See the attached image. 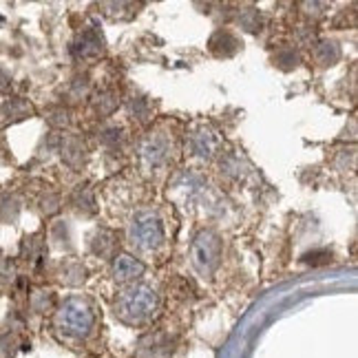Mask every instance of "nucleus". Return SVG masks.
Instances as JSON below:
<instances>
[{"mask_svg":"<svg viewBox=\"0 0 358 358\" xmlns=\"http://www.w3.org/2000/svg\"><path fill=\"white\" fill-rule=\"evenodd\" d=\"M157 303H159V299L153 287L137 283V285L127 287V290L117 296L115 312L120 319L127 323H144L155 314Z\"/></svg>","mask_w":358,"mask_h":358,"instance_id":"f257e3e1","label":"nucleus"},{"mask_svg":"<svg viewBox=\"0 0 358 358\" xmlns=\"http://www.w3.org/2000/svg\"><path fill=\"white\" fill-rule=\"evenodd\" d=\"M56 321L64 336L82 338L91 334V329L95 325V314H93V308L89 306V301L80 296H71L62 303Z\"/></svg>","mask_w":358,"mask_h":358,"instance_id":"f03ea898","label":"nucleus"},{"mask_svg":"<svg viewBox=\"0 0 358 358\" xmlns=\"http://www.w3.org/2000/svg\"><path fill=\"white\" fill-rule=\"evenodd\" d=\"M129 239L131 243L137 248V250H155V248L162 245L164 241V226H162V219L150 213H137L133 217V224L129 230Z\"/></svg>","mask_w":358,"mask_h":358,"instance_id":"7ed1b4c3","label":"nucleus"},{"mask_svg":"<svg viewBox=\"0 0 358 358\" xmlns=\"http://www.w3.org/2000/svg\"><path fill=\"white\" fill-rule=\"evenodd\" d=\"M222 261V237L215 230H201L192 243V266L197 272L210 277Z\"/></svg>","mask_w":358,"mask_h":358,"instance_id":"20e7f679","label":"nucleus"},{"mask_svg":"<svg viewBox=\"0 0 358 358\" xmlns=\"http://www.w3.org/2000/svg\"><path fill=\"white\" fill-rule=\"evenodd\" d=\"M144 270L146 268H144L142 261L131 257V255H117L113 259V277H115V281H122V283L135 281V279L142 277Z\"/></svg>","mask_w":358,"mask_h":358,"instance_id":"39448f33","label":"nucleus"},{"mask_svg":"<svg viewBox=\"0 0 358 358\" xmlns=\"http://www.w3.org/2000/svg\"><path fill=\"white\" fill-rule=\"evenodd\" d=\"M142 159L148 164V166H159V164H164V159H166L169 155V144L164 137L155 135V137H148V140L142 144Z\"/></svg>","mask_w":358,"mask_h":358,"instance_id":"423d86ee","label":"nucleus"},{"mask_svg":"<svg viewBox=\"0 0 358 358\" xmlns=\"http://www.w3.org/2000/svg\"><path fill=\"white\" fill-rule=\"evenodd\" d=\"M95 241H102V245H95L93 248V252L95 255H100V257H108L113 252V248H115V235H111L108 230H100L98 232V237H95Z\"/></svg>","mask_w":358,"mask_h":358,"instance_id":"0eeeda50","label":"nucleus"},{"mask_svg":"<svg viewBox=\"0 0 358 358\" xmlns=\"http://www.w3.org/2000/svg\"><path fill=\"white\" fill-rule=\"evenodd\" d=\"M213 150V137L208 133H197L195 140H192V153L199 157H210Z\"/></svg>","mask_w":358,"mask_h":358,"instance_id":"6e6552de","label":"nucleus"}]
</instances>
